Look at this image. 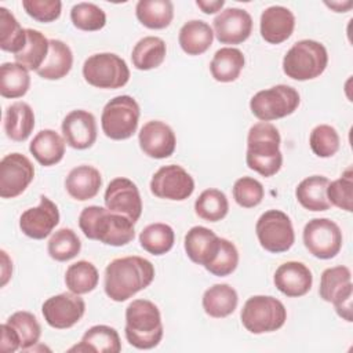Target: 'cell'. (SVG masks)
I'll return each mask as SVG.
<instances>
[{"mask_svg":"<svg viewBox=\"0 0 353 353\" xmlns=\"http://www.w3.org/2000/svg\"><path fill=\"white\" fill-rule=\"evenodd\" d=\"M81 241L79 236L69 228H61L48 240V255L58 262H66L79 255Z\"/></svg>","mask_w":353,"mask_h":353,"instance_id":"41","label":"cell"},{"mask_svg":"<svg viewBox=\"0 0 353 353\" xmlns=\"http://www.w3.org/2000/svg\"><path fill=\"white\" fill-rule=\"evenodd\" d=\"M167 54L165 41L157 36H146L134 46L131 52L132 65L138 70H150L159 68Z\"/></svg>","mask_w":353,"mask_h":353,"instance_id":"33","label":"cell"},{"mask_svg":"<svg viewBox=\"0 0 353 353\" xmlns=\"http://www.w3.org/2000/svg\"><path fill=\"white\" fill-rule=\"evenodd\" d=\"M203 309L214 319H223L230 316L239 303L236 290L229 284H214L203 294Z\"/></svg>","mask_w":353,"mask_h":353,"instance_id":"27","label":"cell"},{"mask_svg":"<svg viewBox=\"0 0 353 353\" xmlns=\"http://www.w3.org/2000/svg\"><path fill=\"white\" fill-rule=\"evenodd\" d=\"M59 223V210L57 204L47 196H40V204L28 208L19 218V228L22 233L34 240H43L51 234Z\"/></svg>","mask_w":353,"mask_h":353,"instance_id":"16","label":"cell"},{"mask_svg":"<svg viewBox=\"0 0 353 353\" xmlns=\"http://www.w3.org/2000/svg\"><path fill=\"white\" fill-rule=\"evenodd\" d=\"M154 279L153 263L142 256L131 255L113 259L105 269L103 290L114 302H124L145 290Z\"/></svg>","mask_w":353,"mask_h":353,"instance_id":"1","label":"cell"},{"mask_svg":"<svg viewBox=\"0 0 353 353\" xmlns=\"http://www.w3.org/2000/svg\"><path fill=\"white\" fill-rule=\"evenodd\" d=\"M245 63V58L239 48H219L210 63L211 76L219 83H232L239 79Z\"/></svg>","mask_w":353,"mask_h":353,"instance_id":"30","label":"cell"},{"mask_svg":"<svg viewBox=\"0 0 353 353\" xmlns=\"http://www.w3.org/2000/svg\"><path fill=\"white\" fill-rule=\"evenodd\" d=\"M319 294L323 301L330 303H334L343 295L353 294L350 269L347 266H334L325 269L321 273Z\"/></svg>","mask_w":353,"mask_h":353,"instance_id":"32","label":"cell"},{"mask_svg":"<svg viewBox=\"0 0 353 353\" xmlns=\"http://www.w3.org/2000/svg\"><path fill=\"white\" fill-rule=\"evenodd\" d=\"M241 323L251 334L280 330L287 320V309L281 301L270 295H254L241 309Z\"/></svg>","mask_w":353,"mask_h":353,"instance_id":"6","label":"cell"},{"mask_svg":"<svg viewBox=\"0 0 353 353\" xmlns=\"http://www.w3.org/2000/svg\"><path fill=\"white\" fill-rule=\"evenodd\" d=\"M265 196L262 183L251 176H241L233 185V199L243 208H252L261 204Z\"/></svg>","mask_w":353,"mask_h":353,"instance_id":"47","label":"cell"},{"mask_svg":"<svg viewBox=\"0 0 353 353\" xmlns=\"http://www.w3.org/2000/svg\"><path fill=\"white\" fill-rule=\"evenodd\" d=\"M325 4L330 7V8H332L335 12H346L352 6H353V3L352 1H345V4L343 3H341V1H331V3H327L325 1Z\"/></svg>","mask_w":353,"mask_h":353,"instance_id":"52","label":"cell"},{"mask_svg":"<svg viewBox=\"0 0 353 353\" xmlns=\"http://www.w3.org/2000/svg\"><path fill=\"white\" fill-rule=\"evenodd\" d=\"M239 265V251L236 245L228 239L221 237L219 250L210 265L205 266L211 274L216 277H225L232 274Z\"/></svg>","mask_w":353,"mask_h":353,"instance_id":"46","label":"cell"},{"mask_svg":"<svg viewBox=\"0 0 353 353\" xmlns=\"http://www.w3.org/2000/svg\"><path fill=\"white\" fill-rule=\"evenodd\" d=\"M295 28L294 14L283 6L268 7L261 14V36L269 44H280L291 37Z\"/></svg>","mask_w":353,"mask_h":353,"instance_id":"21","label":"cell"},{"mask_svg":"<svg viewBox=\"0 0 353 353\" xmlns=\"http://www.w3.org/2000/svg\"><path fill=\"white\" fill-rule=\"evenodd\" d=\"M65 143V139L57 131L46 128L33 137L29 150L37 163L44 167H51L63 159Z\"/></svg>","mask_w":353,"mask_h":353,"instance_id":"25","label":"cell"},{"mask_svg":"<svg viewBox=\"0 0 353 353\" xmlns=\"http://www.w3.org/2000/svg\"><path fill=\"white\" fill-rule=\"evenodd\" d=\"M79 228L90 240L106 245L121 247L135 237L134 222L127 216L112 212L101 205H88L79 215Z\"/></svg>","mask_w":353,"mask_h":353,"instance_id":"2","label":"cell"},{"mask_svg":"<svg viewBox=\"0 0 353 353\" xmlns=\"http://www.w3.org/2000/svg\"><path fill=\"white\" fill-rule=\"evenodd\" d=\"M196 6L204 12V14H215L218 11L222 10V7L225 6L223 0H197Z\"/></svg>","mask_w":353,"mask_h":353,"instance_id":"50","label":"cell"},{"mask_svg":"<svg viewBox=\"0 0 353 353\" xmlns=\"http://www.w3.org/2000/svg\"><path fill=\"white\" fill-rule=\"evenodd\" d=\"M149 186L150 192L159 199L182 201L192 196L194 181L183 167L168 164L160 167L153 174Z\"/></svg>","mask_w":353,"mask_h":353,"instance_id":"12","label":"cell"},{"mask_svg":"<svg viewBox=\"0 0 353 353\" xmlns=\"http://www.w3.org/2000/svg\"><path fill=\"white\" fill-rule=\"evenodd\" d=\"M102 186L101 172L92 165H77L70 170L65 179V188L69 196L77 201L94 199Z\"/></svg>","mask_w":353,"mask_h":353,"instance_id":"23","label":"cell"},{"mask_svg":"<svg viewBox=\"0 0 353 353\" xmlns=\"http://www.w3.org/2000/svg\"><path fill=\"white\" fill-rule=\"evenodd\" d=\"M70 21L74 28L84 32L101 30L106 25L105 11L94 3H77L70 10Z\"/></svg>","mask_w":353,"mask_h":353,"instance_id":"43","label":"cell"},{"mask_svg":"<svg viewBox=\"0 0 353 353\" xmlns=\"http://www.w3.org/2000/svg\"><path fill=\"white\" fill-rule=\"evenodd\" d=\"M141 150L152 159L170 157L176 146V137L172 128L160 120H150L138 135Z\"/></svg>","mask_w":353,"mask_h":353,"instance_id":"19","label":"cell"},{"mask_svg":"<svg viewBox=\"0 0 353 353\" xmlns=\"http://www.w3.org/2000/svg\"><path fill=\"white\" fill-rule=\"evenodd\" d=\"M328 183V178L323 175H312L305 178L295 189L298 203L309 211H327L331 207L327 199Z\"/></svg>","mask_w":353,"mask_h":353,"instance_id":"28","label":"cell"},{"mask_svg":"<svg viewBox=\"0 0 353 353\" xmlns=\"http://www.w3.org/2000/svg\"><path fill=\"white\" fill-rule=\"evenodd\" d=\"M327 199L331 205L343 211H353V171L349 167L338 179L327 186Z\"/></svg>","mask_w":353,"mask_h":353,"instance_id":"45","label":"cell"},{"mask_svg":"<svg viewBox=\"0 0 353 353\" xmlns=\"http://www.w3.org/2000/svg\"><path fill=\"white\" fill-rule=\"evenodd\" d=\"M99 352V353H119L121 350V342L119 332L109 325H94L88 328L80 343L73 346L70 352Z\"/></svg>","mask_w":353,"mask_h":353,"instance_id":"29","label":"cell"},{"mask_svg":"<svg viewBox=\"0 0 353 353\" xmlns=\"http://www.w3.org/2000/svg\"><path fill=\"white\" fill-rule=\"evenodd\" d=\"M26 29H22L14 14L0 7V48L17 55L26 46Z\"/></svg>","mask_w":353,"mask_h":353,"instance_id":"39","label":"cell"},{"mask_svg":"<svg viewBox=\"0 0 353 353\" xmlns=\"http://www.w3.org/2000/svg\"><path fill=\"white\" fill-rule=\"evenodd\" d=\"M105 207L131 219L134 223L142 214V199L138 186L128 178L119 176L109 182L105 190Z\"/></svg>","mask_w":353,"mask_h":353,"instance_id":"15","label":"cell"},{"mask_svg":"<svg viewBox=\"0 0 353 353\" xmlns=\"http://www.w3.org/2000/svg\"><path fill=\"white\" fill-rule=\"evenodd\" d=\"M22 7L34 21L48 23L59 18L62 3L59 0H23Z\"/></svg>","mask_w":353,"mask_h":353,"instance_id":"48","label":"cell"},{"mask_svg":"<svg viewBox=\"0 0 353 353\" xmlns=\"http://www.w3.org/2000/svg\"><path fill=\"white\" fill-rule=\"evenodd\" d=\"M125 338L137 349L156 347L164 334L159 307L148 299H134L125 309Z\"/></svg>","mask_w":353,"mask_h":353,"instance_id":"4","label":"cell"},{"mask_svg":"<svg viewBox=\"0 0 353 353\" xmlns=\"http://www.w3.org/2000/svg\"><path fill=\"white\" fill-rule=\"evenodd\" d=\"M30 87L29 70L17 62H4L0 66V94L3 98H21Z\"/></svg>","mask_w":353,"mask_h":353,"instance_id":"35","label":"cell"},{"mask_svg":"<svg viewBox=\"0 0 353 353\" xmlns=\"http://www.w3.org/2000/svg\"><path fill=\"white\" fill-rule=\"evenodd\" d=\"M62 135L65 142L77 150L91 148L97 141V121L91 112L76 109L62 120Z\"/></svg>","mask_w":353,"mask_h":353,"instance_id":"18","label":"cell"},{"mask_svg":"<svg viewBox=\"0 0 353 353\" xmlns=\"http://www.w3.org/2000/svg\"><path fill=\"white\" fill-rule=\"evenodd\" d=\"M6 323L11 325L12 330L17 332L22 350H28L39 342L41 335V327L33 313L25 310L15 312L7 319Z\"/></svg>","mask_w":353,"mask_h":353,"instance_id":"42","label":"cell"},{"mask_svg":"<svg viewBox=\"0 0 353 353\" xmlns=\"http://www.w3.org/2000/svg\"><path fill=\"white\" fill-rule=\"evenodd\" d=\"M178 41L188 55H201L212 46L214 30L207 22L192 19L181 28Z\"/></svg>","mask_w":353,"mask_h":353,"instance_id":"26","label":"cell"},{"mask_svg":"<svg viewBox=\"0 0 353 353\" xmlns=\"http://www.w3.org/2000/svg\"><path fill=\"white\" fill-rule=\"evenodd\" d=\"M141 109L130 95H119L110 99L102 109L101 127L103 134L113 141L131 138L138 128Z\"/></svg>","mask_w":353,"mask_h":353,"instance_id":"7","label":"cell"},{"mask_svg":"<svg viewBox=\"0 0 353 353\" xmlns=\"http://www.w3.org/2000/svg\"><path fill=\"white\" fill-rule=\"evenodd\" d=\"M72 65L73 54L70 47L61 40L51 39L48 55L36 73L46 80H59L70 72Z\"/></svg>","mask_w":353,"mask_h":353,"instance_id":"31","label":"cell"},{"mask_svg":"<svg viewBox=\"0 0 353 353\" xmlns=\"http://www.w3.org/2000/svg\"><path fill=\"white\" fill-rule=\"evenodd\" d=\"M342 232L328 218H314L303 228V244L319 259H331L342 248Z\"/></svg>","mask_w":353,"mask_h":353,"instance_id":"11","label":"cell"},{"mask_svg":"<svg viewBox=\"0 0 353 353\" xmlns=\"http://www.w3.org/2000/svg\"><path fill=\"white\" fill-rule=\"evenodd\" d=\"M328 65L325 47L316 40L296 41L283 58V72L287 77L306 81L319 77Z\"/></svg>","mask_w":353,"mask_h":353,"instance_id":"5","label":"cell"},{"mask_svg":"<svg viewBox=\"0 0 353 353\" xmlns=\"http://www.w3.org/2000/svg\"><path fill=\"white\" fill-rule=\"evenodd\" d=\"M175 241L174 229L161 222L150 223L139 233V244L141 247L152 255H164L167 254Z\"/></svg>","mask_w":353,"mask_h":353,"instance_id":"38","label":"cell"},{"mask_svg":"<svg viewBox=\"0 0 353 353\" xmlns=\"http://www.w3.org/2000/svg\"><path fill=\"white\" fill-rule=\"evenodd\" d=\"M1 261H3V266H1V285H6V283L8 281V279L11 277L12 273V262L8 259V255L4 250H1Z\"/></svg>","mask_w":353,"mask_h":353,"instance_id":"51","label":"cell"},{"mask_svg":"<svg viewBox=\"0 0 353 353\" xmlns=\"http://www.w3.org/2000/svg\"><path fill=\"white\" fill-rule=\"evenodd\" d=\"M18 349H21V343H19V338H18L17 332L7 323L1 324L0 350L4 352V353H12V352H15Z\"/></svg>","mask_w":353,"mask_h":353,"instance_id":"49","label":"cell"},{"mask_svg":"<svg viewBox=\"0 0 353 353\" xmlns=\"http://www.w3.org/2000/svg\"><path fill=\"white\" fill-rule=\"evenodd\" d=\"M84 80L97 88L116 90L130 80V69L123 58L113 52H99L88 57L83 63Z\"/></svg>","mask_w":353,"mask_h":353,"instance_id":"8","label":"cell"},{"mask_svg":"<svg viewBox=\"0 0 353 353\" xmlns=\"http://www.w3.org/2000/svg\"><path fill=\"white\" fill-rule=\"evenodd\" d=\"M46 323L57 330L73 327L85 312V302L80 295L73 292H62L44 301L41 306Z\"/></svg>","mask_w":353,"mask_h":353,"instance_id":"14","label":"cell"},{"mask_svg":"<svg viewBox=\"0 0 353 353\" xmlns=\"http://www.w3.org/2000/svg\"><path fill=\"white\" fill-rule=\"evenodd\" d=\"M255 233L261 247L272 254L285 252L295 243L292 222L280 210L265 211L256 221Z\"/></svg>","mask_w":353,"mask_h":353,"instance_id":"10","label":"cell"},{"mask_svg":"<svg viewBox=\"0 0 353 353\" xmlns=\"http://www.w3.org/2000/svg\"><path fill=\"white\" fill-rule=\"evenodd\" d=\"M26 46L19 54L14 55L15 62L28 70L37 72L48 55L50 40L36 29H26Z\"/></svg>","mask_w":353,"mask_h":353,"instance_id":"36","label":"cell"},{"mask_svg":"<svg viewBox=\"0 0 353 353\" xmlns=\"http://www.w3.org/2000/svg\"><path fill=\"white\" fill-rule=\"evenodd\" d=\"M276 288L290 298L306 295L313 284L310 269L298 261H288L280 265L273 276Z\"/></svg>","mask_w":353,"mask_h":353,"instance_id":"20","label":"cell"},{"mask_svg":"<svg viewBox=\"0 0 353 353\" xmlns=\"http://www.w3.org/2000/svg\"><path fill=\"white\" fill-rule=\"evenodd\" d=\"M99 281V273L95 265L88 261L72 263L65 273V284L73 294L83 295L94 291Z\"/></svg>","mask_w":353,"mask_h":353,"instance_id":"37","label":"cell"},{"mask_svg":"<svg viewBox=\"0 0 353 353\" xmlns=\"http://www.w3.org/2000/svg\"><path fill=\"white\" fill-rule=\"evenodd\" d=\"M34 178L32 161L21 153H10L0 161V197L14 199L23 193Z\"/></svg>","mask_w":353,"mask_h":353,"instance_id":"13","label":"cell"},{"mask_svg":"<svg viewBox=\"0 0 353 353\" xmlns=\"http://www.w3.org/2000/svg\"><path fill=\"white\" fill-rule=\"evenodd\" d=\"M299 102V94L294 87L277 84L258 91L250 101V109L261 121H272L292 114Z\"/></svg>","mask_w":353,"mask_h":353,"instance_id":"9","label":"cell"},{"mask_svg":"<svg viewBox=\"0 0 353 353\" xmlns=\"http://www.w3.org/2000/svg\"><path fill=\"white\" fill-rule=\"evenodd\" d=\"M3 125L6 135L11 141H26L34 128V113L30 105L23 101L11 103L4 112Z\"/></svg>","mask_w":353,"mask_h":353,"instance_id":"24","label":"cell"},{"mask_svg":"<svg viewBox=\"0 0 353 353\" xmlns=\"http://www.w3.org/2000/svg\"><path fill=\"white\" fill-rule=\"evenodd\" d=\"M280 132L268 121H259L248 130L245 163L250 170L268 178L277 174L283 165Z\"/></svg>","mask_w":353,"mask_h":353,"instance_id":"3","label":"cell"},{"mask_svg":"<svg viewBox=\"0 0 353 353\" xmlns=\"http://www.w3.org/2000/svg\"><path fill=\"white\" fill-rule=\"evenodd\" d=\"M221 237H218L211 229L204 226H193L186 233L183 245L189 259L205 268L215 258Z\"/></svg>","mask_w":353,"mask_h":353,"instance_id":"22","label":"cell"},{"mask_svg":"<svg viewBox=\"0 0 353 353\" xmlns=\"http://www.w3.org/2000/svg\"><path fill=\"white\" fill-rule=\"evenodd\" d=\"M135 15L148 29H164L172 22L174 6L170 0H139Z\"/></svg>","mask_w":353,"mask_h":353,"instance_id":"34","label":"cell"},{"mask_svg":"<svg viewBox=\"0 0 353 353\" xmlns=\"http://www.w3.org/2000/svg\"><path fill=\"white\" fill-rule=\"evenodd\" d=\"M229 201L219 189H205L194 201V212L207 222H218L228 215Z\"/></svg>","mask_w":353,"mask_h":353,"instance_id":"40","label":"cell"},{"mask_svg":"<svg viewBox=\"0 0 353 353\" xmlns=\"http://www.w3.org/2000/svg\"><path fill=\"white\" fill-rule=\"evenodd\" d=\"M214 34L222 44H240L245 41L252 32L251 15L237 7L222 10L212 21Z\"/></svg>","mask_w":353,"mask_h":353,"instance_id":"17","label":"cell"},{"mask_svg":"<svg viewBox=\"0 0 353 353\" xmlns=\"http://www.w3.org/2000/svg\"><path fill=\"white\" fill-rule=\"evenodd\" d=\"M309 145L312 152L323 159L334 156L339 150L341 138L338 131L328 124L316 125L309 137Z\"/></svg>","mask_w":353,"mask_h":353,"instance_id":"44","label":"cell"}]
</instances>
